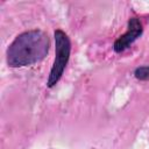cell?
Wrapping results in <instances>:
<instances>
[{"instance_id": "obj_3", "label": "cell", "mask_w": 149, "mask_h": 149, "mask_svg": "<svg viewBox=\"0 0 149 149\" xmlns=\"http://www.w3.org/2000/svg\"><path fill=\"white\" fill-rule=\"evenodd\" d=\"M143 33V28H142V23L140 22V20L137 17H132L128 21V29L127 31L119 36L116 38V41L114 42L113 49L115 52H122L123 50H126L127 48H129L130 44H133Z\"/></svg>"}, {"instance_id": "obj_1", "label": "cell", "mask_w": 149, "mask_h": 149, "mask_svg": "<svg viewBox=\"0 0 149 149\" xmlns=\"http://www.w3.org/2000/svg\"><path fill=\"white\" fill-rule=\"evenodd\" d=\"M48 35L33 29L21 33L7 49V63L10 68H21L41 62L49 51Z\"/></svg>"}, {"instance_id": "obj_2", "label": "cell", "mask_w": 149, "mask_h": 149, "mask_svg": "<svg viewBox=\"0 0 149 149\" xmlns=\"http://www.w3.org/2000/svg\"><path fill=\"white\" fill-rule=\"evenodd\" d=\"M54 36H55V59L47 80L48 87H52L59 81L64 72V69L69 62L70 52H71L70 38L63 30L61 29L55 30Z\"/></svg>"}, {"instance_id": "obj_4", "label": "cell", "mask_w": 149, "mask_h": 149, "mask_svg": "<svg viewBox=\"0 0 149 149\" xmlns=\"http://www.w3.org/2000/svg\"><path fill=\"white\" fill-rule=\"evenodd\" d=\"M135 77L140 80H146L149 78V66H140L135 70Z\"/></svg>"}]
</instances>
